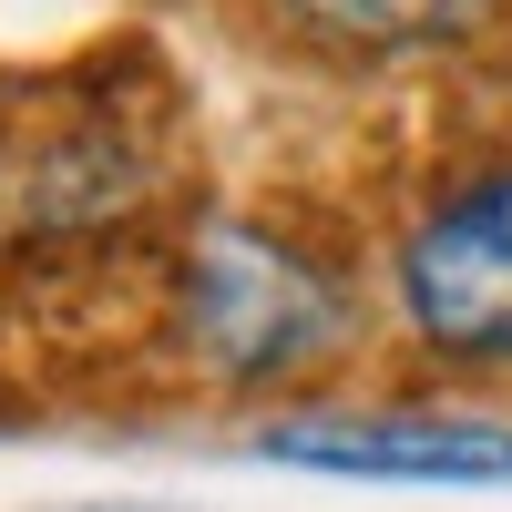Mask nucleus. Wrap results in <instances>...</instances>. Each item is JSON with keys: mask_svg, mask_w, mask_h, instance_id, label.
<instances>
[{"mask_svg": "<svg viewBox=\"0 0 512 512\" xmlns=\"http://www.w3.org/2000/svg\"><path fill=\"white\" fill-rule=\"evenodd\" d=\"M267 461L287 472H359V482H512V431L461 410H328V420H277Z\"/></svg>", "mask_w": 512, "mask_h": 512, "instance_id": "nucleus-3", "label": "nucleus"}, {"mask_svg": "<svg viewBox=\"0 0 512 512\" xmlns=\"http://www.w3.org/2000/svg\"><path fill=\"white\" fill-rule=\"evenodd\" d=\"M277 11L328 41L349 62H400V52H441V41H472L492 21V0H277Z\"/></svg>", "mask_w": 512, "mask_h": 512, "instance_id": "nucleus-4", "label": "nucleus"}, {"mask_svg": "<svg viewBox=\"0 0 512 512\" xmlns=\"http://www.w3.org/2000/svg\"><path fill=\"white\" fill-rule=\"evenodd\" d=\"M400 318L441 359H512V164L451 185L400 236Z\"/></svg>", "mask_w": 512, "mask_h": 512, "instance_id": "nucleus-2", "label": "nucleus"}, {"mask_svg": "<svg viewBox=\"0 0 512 512\" xmlns=\"http://www.w3.org/2000/svg\"><path fill=\"white\" fill-rule=\"evenodd\" d=\"M185 328L216 379H287L338 338V287L267 226H216L185 256Z\"/></svg>", "mask_w": 512, "mask_h": 512, "instance_id": "nucleus-1", "label": "nucleus"}]
</instances>
